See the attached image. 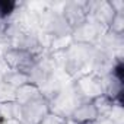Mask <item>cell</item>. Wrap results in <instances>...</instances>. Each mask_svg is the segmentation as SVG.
<instances>
[{
	"mask_svg": "<svg viewBox=\"0 0 124 124\" xmlns=\"http://www.w3.org/2000/svg\"><path fill=\"white\" fill-rule=\"evenodd\" d=\"M72 89L79 102L92 101L96 96L102 95V80L93 73H88L72 82Z\"/></svg>",
	"mask_w": 124,
	"mask_h": 124,
	"instance_id": "6da1fadb",
	"label": "cell"
},
{
	"mask_svg": "<svg viewBox=\"0 0 124 124\" xmlns=\"http://www.w3.org/2000/svg\"><path fill=\"white\" fill-rule=\"evenodd\" d=\"M2 57L12 70H18L22 73H28L31 67L37 63V57L22 48H8Z\"/></svg>",
	"mask_w": 124,
	"mask_h": 124,
	"instance_id": "7a4b0ae2",
	"label": "cell"
},
{
	"mask_svg": "<svg viewBox=\"0 0 124 124\" xmlns=\"http://www.w3.org/2000/svg\"><path fill=\"white\" fill-rule=\"evenodd\" d=\"M51 112L50 102L41 96L29 104L22 105V123L23 124H41V121Z\"/></svg>",
	"mask_w": 124,
	"mask_h": 124,
	"instance_id": "3957f363",
	"label": "cell"
},
{
	"mask_svg": "<svg viewBox=\"0 0 124 124\" xmlns=\"http://www.w3.org/2000/svg\"><path fill=\"white\" fill-rule=\"evenodd\" d=\"M86 5H88L86 0L85 2H66L64 3L61 15L66 19V22H67V25L70 26L72 31L88 21L89 15H88Z\"/></svg>",
	"mask_w": 124,
	"mask_h": 124,
	"instance_id": "277c9868",
	"label": "cell"
},
{
	"mask_svg": "<svg viewBox=\"0 0 124 124\" xmlns=\"http://www.w3.org/2000/svg\"><path fill=\"white\" fill-rule=\"evenodd\" d=\"M99 117L95 105L92 104V101H85L80 102L75 107V109L72 111V114L69 115L70 120L76 121L78 124H91L93 121H96Z\"/></svg>",
	"mask_w": 124,
	"mask_h": 124,
	"instance_id": "5b68a950",
	"label": "cell"
},
{
	"mask_svg": "<svg viewBox=\"0 0 124 124\" xmlns=\"http://www.w3.org/2000/svg\"><path fill=\"white\" fill-rule=\"evenodd\" d=\"M41 96H42V93H41V91H39V88L37 85L26 83V85H23V86H21V88L16 89V98H15V101L18 104H21V105H25V104H29V102L41 98Z\"/></svg>",
	"mask_w": 124,
	"mask_h": 124,
	"instance_id": "8992f818",
	"label": "cell"
},
{
	"mask_svg": "<svg viewBox=\"0 0 124 124\" xmlns=\"http://www.w3.org/2000/svg\"><path fill=\"white\" fill-rule=\"evenodd\" d=\"M3 82L8 83L9 86L18 89V88H21V86L29 83V79H28V75H26V73L18 72V70H10V72L6 75V78L3 79Z\"/></svg>",
	"mask_w": 124,
	"mask_h": 124,
	"instance_id": "52a82bcc",
	"label": "cell"
},
{
	"mask_svg": "<svg viewBox=\"0 0 124 124\" xmlns=\"http://www.w3.org/2000/svg\"><path fill=\"white\" fill-rule=\"evenodd\" d=\"M92 104L95 105L99 117H107L109 114V111L112 109V107H114V102L108 96H105L104 93L99 95V96H96L95 99H92Z\"/></svg>",
	"mask_w": 124,
	"mask_h": 124,
	"instance_id": "ba28073f",
	"label": "cell"
},
{
	"mask_svg": "<svg viewBox=\"0 0 124 124\" xmlns=\"http://www.w3.org/2000/svg\"><path fill=\"white\" fill-rule=\"evenodd\" d=\"M73 44L72 35H61V37H54L51 47L47 53H55V51H66L70 45Z\"/></svg>",
	"mask_w": 124,
	"mask_h": 124,
	"instance_id": "9c48e42d",
	"label": "cell"
},
{
	"mask_svg": "<svg viewBox=\"0 0 124 124\" xmlns=\"http://www.w3.org/2000/svg\"><path fill=\"white\" fill-rule=\"evenodd\" d=\"M22 5V2H12V0H0V18L9 19L16 9Z\"/></svg>",
	"mask_w": 124,
	"mask_h": 124,
	"instance_id": "30bf717a",
	"label": "cell"
},
{
	"mask_svg": "<svg viewBox=\"0 0 124 124\" xmlns=\"http://www.w3.org/2000/svg\"><path fill=\"white\" fill-rule=\"evenodd\" d=\"M108 31L114 35H118V37H123V32H124V13H115L109 26H108Z\"/></svg>",
	"mask_w": 124,
	"mask_h": 124,
	"instance_id": "8fae6325",
	"label": "cell"
},
{
	"mask_svg": "<svg viewBox=\"0 0 124 124\" xmlns=\"http://www.w3.org/2000/svg\"><path fill=\"white\" fill-rule=\"evenodd\" d=\"M16 98V89L5 82H0V102H12Z\"/></svg>",
	"mask_w": 124,
	"mask_h": 124,
	"instance_id": "7c38bea8",
	"label": "cell"
},
{
	"mask_svg": "<svg viewBox=\"0 0 124 124\" xmlns=\"http://www.w3.org/2000/svg\"><path fill=\"white\" fill-rule=\"evenodd\" d=\"M66 120H67V118L61 117V115H57V114H54V112H50V114L41 121V124H66Z\"/></svg>",
	"mask_w": 124,
	"mask_h": 124,
	"instance_id": "4fadbf2b",
	"label": "cell"
},
{
	"mask_svg": "<svg viewBox=\"0 0 124 124\" xmlns=\"http://www.w3.org/2000/svg\"><path fill=\"white\" fill-rule=\"evenodd\" d=\"M12 69L9 67V64L5 61L3 57H0V82H3V79L6 78V75L10 72Z\"/></svg>",
	"mask_w": 124,
	"mask_h": 124,
	"instance_id": "5bb4252c",
	"label": "cell"
},
{
	"mask_svg": "<svg viewBox=\"0 0 124 124\" xmlns=\"http://www.w3.org/2000/svg\"><path fill=\"white\" fill-rule=\"evenodd\" d=\"M109 5L115 13H124V2L123 0H112V2H109Z\"/></svg>",
	"mask_w": 124,
	"mask_h": 124,
	"instance_id": "9a60e30c",
	"label": "cell"
},
{
	"mask_svg": "<svg viewBox=\"0 0 124 124\" xmlns=\"http://www.w3.org/2000/svg\"><path fill=\"white\" fill-rule=\"evenodd\" d=\"M66 124H78V123L73 121V120H70V118H67V120H66Z\"/></svg>",
	"mask_w": 124,
	"mask_h": 124,
	"instance_id": "2e32d148",
	"label": "cell"
}]
</instances>
